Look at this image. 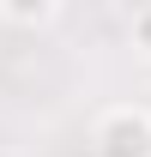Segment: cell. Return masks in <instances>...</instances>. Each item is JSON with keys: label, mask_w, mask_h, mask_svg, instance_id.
I'll use <instances>...</instances> for the list:
<instances>
[{"label": "cell", "mask_w": 151, "mask_h": 157, "mask_svg": "<svg viewBox=\"0 0 151 157\" xmlns=\"http://www.w3.org/2000/svg\"><path fill=\"white\" fill-rule=\"evenodd\" d=\"M91 157H151V109L115 103L91 127Z\"/></svg>", "instance_id": "obj_1"}, {"label": "cell", "mask_w": 151, "mask_h": 157, "mask_svg": "<svg viewBox=\"0 0 151 157\" xmlns=\"http://www.w3.org/2000/svg\"><path fill=\"white\" fill-rule=\"evenodd\" d=\"M60 6L55 0H0V24H24V30H42V24H55Z\"/></svg>", "instance_id": "obj_2"}, {"label": "cell", "mask_w": 151, "mask_h": 157, "mask_svg": "<svg viewBox=\"0 0 151 157\" xmlns=\"http://www.w3.org/2000/svg\"><path fill=\"white\" fill-rule=\"evenodd\" d=\"M127 36H133V48H139V60H151V0H145V6H133Z\"/></svg>", "instance_id": "obj_3"}]
</instances>
